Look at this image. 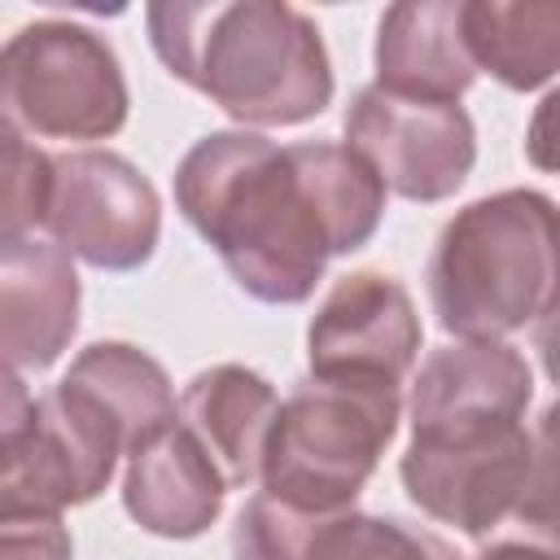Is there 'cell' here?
Wrapping results in <instances>:
<instances>
[{
    "label": "cell",
    "mask_w": 560,
    "mask_h": 560,
    "mask_svg": "<svg viewBox=\"0 0 560 560\" xmlns=\"http://www.w3.org/2000/svg\"><path fill=\"white\" fill-rule=\"evenodd\" d=\"M385 192L381 175L332 140L210 131L175 166L179 214L236 289L267 306L306 302L328 258L363 249L385 219Z\"/></svg>",
    "instance_id": "1"
},
{
    "label": "cell",
    "mask_w": 560,
    "mask_h": 560,
    "mask_svg": "<svg viewBox=\"0 0 560 560\" xmlns=\"http://www.w3.org/2000/svg\"><path fill=\"white\" fill-rule=\"evenodd\" d=\"M144 26L171 79L241 127H298L332 105L324 35L284 0H158Z\"/></svg>",
    "instance_id": "2"
},
{
    "label": "cell",
    "mask_w": 560,
    "mask_h": 560,
    "mask_svg": "<svg viewBox=\"0 0 560 560\" xmlns=\"http://www.w3.org/2000/svg\"><path fill=\"white\" fill-rule=\"evenodd\" d=\"M429 306L455 341H503L560 302V206L503 188L455 210L424 267Z\"/></svg>",
    "instance_id": "3"
},
{
    "label": "cell",
    "mask_w": 560,
    "mask_h": 560,
    "mask_svg": "<svg viewBox=\"0 0 560 560\" xmlns=\"http://www.w3.org/2000/svg\"><path fill=\"white\" fill-rule=\"evenodd\" d=\"M402 416L398 385L302 376L271 424L258 490L298 512H350L389 451Z\"/></svg>",
    "instance_id": "4"
},
{
    "label": "cell",
    "mask_w": 560,
    "mask_h": 560,
    "mask_svg": "<svg viewBox=\"0 0 560 560\" xmlns=\"http://www.w3.org/2000/svg\"><path fill=\"white\" fill-rule=\"evenodd\" d=\"M127 459L114 416L66 376L31 398L22 372L4 376L0 407V516H61L92 503Z\"/></svg>",
    "instance_id": "5"
},
{
    "label": "cell",
    "mask_w": 560,
    "mask_h": 560,
    "mask_svg": "<svg viewBox=\"0 0 560 560\" xmlns=\"http://www.w3.org/2000/svg\"><path fill=\"white\" fill-rule=\"evenodd\" d=\"M4 127L39 140H109L127 127V79L105 35L44 18L9 35L0 52Z\"/></svg>",
    "instance_id": "6"
},
{
    "label": "cell",
    "mask_w": 560,
    "mask_h": 560,
    "mask_svg": "<svg viewBox=\"0 0 560 560\" xmlns=\"http://www.w3.org/2000/svg\"><path fill=\"white\" fill-rule=\"evenodd\" d=\"M534 429L512 420L411 433L398 459V477L424 516L455 525L464 538L486 547L516 538L534 486Z\"/></svg>",
    "instance_id": "7"
},
{
    "label": "cell",
    "mask_w": 560,
    "mask_h": 560,
    "mask_svg": "<svg viewBox=\"0 0 560 560\" xmlns=\"http://www.w3.org/2000/svg\"><path fill=\"white\" fill-rule=\"evenodd\" d=\"M346 144L402 201H446L477 162V127L459 101L398 96L381 83L354 92L346 109Z\"/></svg>",
    "instance_id": "8"
},
{
    "label": "cell",
    "mask_w": 560,
    "mask_h": 560,
    "mask_svg": "<svg viewBox=\"0 0 560 560\" xmlns=\"http://www.w3.org/2000/svg\"><path fill=\"white\" fill-rule=\"evenodd\" d=\"M48 236L96 271H136L162 236V201L149 175L114 149H74L52 158Z\"/></svg>",
    "instance_id": "9"
},
{
    "label": "cell",
    "mask_w": 560,
    "mask_h": 560,
    "mask_svg": "<svg viewBox=\"0 0 560 560\" xmlns=\"http://www.w3.org/2000/svg\"><path fill=\"white\" fill-rule=\"evenodd\" d=\"M424 328L402 280L385 271L341 276L306 328V368L319 381L398 385L420 354Z\"/></svg>",
    "instance_id": "10"
},
{
    "label": "cell",
    "mask_w": 560,
    "mask_h": 560,
    "mask_svg": "<svg viewBox=\"0 0 560 560\" xmlns=\"http://www.w3.org/2000/svg\"><path fill=\"white\" fill-rule=\"evenodd\" d=\"M232 560H464L433 529L372 512H298L254 494L232 525Z\"/></svg>",
    "instance_id": "11"
},
{
    "label": "cell",
    "mask_w": 560,
    "mask_h": 560,
    "mask_svg": "<svg viewBox=\"0 0 560 560\" xmlns=\"http://www.w3.org/2000/svg\"><path fill=\"white\" fill-rule=\"evenodd\" d=\"M534 402V372L508 341H446L429 350L416 372L407 420L411 433L477 429L525 420Z\"/></svg>",
    "instance_id": "12"
},
{
    "label": "cell",
    "mask_w": 560,
    "mask_h": 560,
    "mask_svg": "<svg viewBox=\"0 0 560 560\" xmlns=\"http://www.w3.org/2000/svg\"><path fill=\"white\" fill-rule=\"evenodd\" d=\"M79 328V276L57 241H0V341L9 372L52 368Z\"/></svg>",
    "instance_id": "13"
},
{
    "label": "cell",
    "mask_w": 560,
    "mask_h": 560,
    "mask_svg": "<svg viewBox=\"0 0 560 560\" xmlns=\"http://www.w3.org/2000/svg\"><path fill=\"white\" fill-rule=\"evenodd\" d=\"M228 490V477L184 420L136 446L122 468V508L153 538H201L219 521Z\"/></svg>",
    "instance_id": "14"
},
{
    "label": "cell",
    "mask_w": 560,
    "mask_h": 560,
    "mask_svg": "<svg viewBox=\"0 0 560 560\" xmlns=\"http://www.w3.org/2000/svg\"><path fill=\"white\" fill-rule=\"evenodd\" d=\"M376 83L398 96L459 101L477 83L464 39V0L389 4L376 22Z\"/></svg>",
    "instance_id": "15"
},
{
    "label": "cell",
    "mask_w": 560,
    "mask_h": 560,
    "mask_svg": "<svg viewBox=\"0 0 560 560\" xmlns=\"http://www.w3.org/2000/svg\"><path fill=\"white\" fill-rule=\"evenodd\" d=\"M276 416L280 398L271 381L245 363H214L197 372L179 398V420L201 438L232 490H249L262 481V455Z\"/></svg>",
    "instance_id": "16"
},
{
    "label": "cell",
    "mask_w": 560,
    "mask_h": 560,
    "mask_svg": "<svg viewBox=\"0 0 560 560\" xmlns=\"http://www.w3.org/2000/svg\"><path fill=\"white\" fill-rule=\"evenodd\" d=\"M472 66L512 92L560 74V0H464Z\"/></svg>",
    "instance_id": "17"
},
{
    "label": "cell",
    "mask_w": 560,
    "mask_h": 560,
    "mask_svg": "<svg viewBox=\"0 0 560 560\" xmlns=\"http://www.w3.org/2000/svg\"><path fill=\"white\" fill-rule=\"evenodd\" d=\"M66 381L92 394L114 416V424L127 438V455L179 420L166 368L131 341H92L74 354Z\"/></svg>",
    "instance_id": "18"
},
{
    "label": "cell",
    "mask_w": 560,
    "mask_h": 560,
    "mask_svg": "<svg viewBox=\"0 0 560 560\" xmlns=\"http://www.w3.org/2000/svg\"><path fill=\"white\" fill-rule=\"evenodd\" d=\"M52 197V158L35 149L22 131L4 127V201H0V241L35 236L48 219Z\"/></svg>",
    "instance_id": "19"
},
{
    "label": "cell",
    "mask_w": 560,
    "mask_h": 560,
    "mask_svg": "<svg viewBox=\"0 0 560 560\" xmlns=\"http://www.w3.org/2000/svg\"><path fill=\"white\" fill-rule=\"evenodd\" d=\"M534 446H538L534 486H529V503H525V516L512 542L560 551V398L542 407L534 424Z\"/></svg>",
    "instance_id": "20"
},
{
    "label": "cell",
    "mask_w": 560,
    "mask_h": 560,
    "mask_svg": "<svg viewBox=\"0 0 560 560\" xmlns=\"http://www.w3.org/2000/svg\"><path fill=\"white\" fill-rule=\"evenodd\" d=\"M61 516H0V560H70Z\"/></svg>",
    "instance_id": "21"
},
{
    "label": "cell",
    "mask_w": 560,
    "mask_h": 560,
    "mask_svg": "<svg viewBox=\"0 0 560 560\" xmlns=\"http://www.w3.org/2000/svg\"><path fill=\"white\" fill-rule=\"evenodd\" d=\"M525 158L529 166L560 175V88L534 105L529 127H525Z\"/></svg>",
    "instance_id": "22"
},
{
    "label": "cell",
    "mask_w": 560,
    "mask_h": 560,
    "mask_svg": "<svg viewBox=\"0 0 560 560\" xmlns=\"http://www.w3.org/2000/svg\"><path fill=\"white\" fill-rule=\"evenodd\" d=\"M534 350H538V363H542L547 381L560 389V302L534 324Z\"/></svg>",
    "instance_id": "23"
},
{
    "label": "cell",
    "mask_w": 560,
    "mask_h": 560,
    "mask_svg": "<svg viewBox=\"0 0 560 560\" xmlns=\"http://www.w3.org/2000/svg\"><path fill=\"white\" fill-rule=\"evenodd\" d=\"M472 560H560V551L529 547V542H486Z\"/></svg>",
    "instance_id": "24"
}]
</instances>
